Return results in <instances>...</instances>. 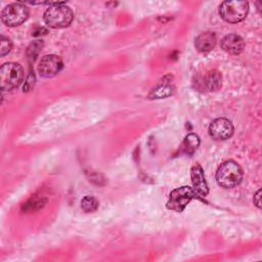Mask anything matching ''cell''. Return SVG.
I'll list each match as a JSON object with an SVG mask.
<instances>
[{
  "instance_id": "6da1fadb",
  "label": "cell",
  "mask_w": 262,
  "mask_h": 262,
  "mask_svg": "<svg viewBox=\"0 0 262 262\" xmlns=\"http://www.w3.org/2000/svg\"><path fill=\"white\" fill-rule=\"evenodd\" d=\"M74 18L72 9L64 2H49V7L43 14L45 24L53 29H61L71 25Z\"/></svg>"
},
{
  "instance_id": "7a4b0ae2",
  "label": "cell",
  "mask_w": 262,
  "mask_h": 262,
  "mask_svg": "<svg viewBox=\"0 0 262 262\" xmlns=\"http://www.w3.org/2000/svg\"><path fill=\"white\" fill-rule=\"evenodd\" d=\"M243 180V170L241 166L232 161L222 163L216 171V181L223 188H232L237 186Z\"/></svg>"
},
{
  "instance_id": "3957f363",
  "label": "cell",
  "mask_w": 262,
  "mask_h": 262,
  "mask_svg": "<svg viewBox=\"0 0 262 262\" xmlns=\"http://www.w3.org/2000/svg\"><path fill=\"white\" fill-rule=\"evenodd\" d=\"M24 70L19 63L6 62L0 69V85L2 91H10L20 85Z\"/></svg>"
},
{
  "instance_id": "277c9868",
  "label": "cell",
  "mask_w": 262,
  "mask_h": 262,
  "mask_svg": "<svg viewBox=\"0 0 262 262\" xmlns=\"http://www.w3.org/2000/svg\"><path fill=\"white\" fill-rule=\"evenodd\" d=\"M249 12L247 1H223L219 6L220 16L229 24H237L244 20Z\"/></svg>"
},
{
  "instance_id": "5b68a950",
  "label": "cell",
  "mask_w": 262,
  "mask_h": 262,
  "mask_svg": "<svg viewBox=\"0 0 262 262\" xmlns=\"http://www.w3.org/2000/svg\"><path fill=\"white\" fill-rule=\"evenodd\" d=\"M1 20L8 27H17L25 23L29 16V8L24 2L8 4L1 11Z\"/></svg>"
},
{
  "instance_id": "8992f818",
  "label": "cell",
  "mask_w": 262,
  "mask_h": 262,
  "mask_svg": "<svg viewBox=\"0 0 262 262\" xmlns=\"http://www.w3.org/2000/svg\"><path fill=\"white\" fill-rule=\"evenodd\" d=\"M199 199L192 187L181 186L172 190L169 194L167 208L176 212H182L191 200Z\"/></svg>"
},
{
  "instance_id": "52a82bcc",
  "label": "cell",
  "mask_w": 262,
  "mask_h": 262,
  "mask_svg": "<svg viewBox=\"0 0 262 262\" xmlns=\"http://www.w3.org/2000/svg\"><path fill=\"white\" fill-rule=\"evenodd\" d=\"M63 68V61L60 56L55 54L44 55L38 64V73L43 78H52L56 76Z\"/></svg>"
},
{
  "instance_id": "ba28073f",
  "label": "cell",
  "mask_w": 262,
  "mask_h": 262,
  "mask_svg": "<svg viewBox=\"0 0 262 262\" xmlns=\"http://www.w3.org/2000/svg\"><path fill=\"white\" fill-rule=\"evenodd\" d=\"M234 131L232 123L225 118L215 119L209 126V134L215 140H225L232 136Z\"/></svg>"
},
{
  "instance_id": "9c48e42d",
  "label": "cell",
  "mask_w": 262,
  "mask_h": 262,
  "mask_svg": "<svg viewBox=\"0 0 262 262\" xmlns=\"http://www.w3.org/2000/svg\"><path fill=\"white\" fill-rule=\"evenodd\" d=\"M190 176L192 182V189L196 193L199 200L203 201L209 192V187L204 175V170L200 164H194L191 167Z\"/></svg>"
},
{
  "instance_id": "30bf717a",
  "label": "cell",
  "mask_w": 262,
  "mask_h": 262,
  "mask_svg": "<svg viewBox=\"0 0 262 262\" xmlns=\"http://www.w3.org/2000/svg\"><path fill=\"white\" fill-rule=\"evenodd\" d=\"M221 48L229 54L237 55L243 52L245 48V41L236 34H229L221 40Z\"/></svg>"
},
{
  "instance_id": "8fae6325",
  "label": "cell",
  "mask_w": 262,
  "mask_h": 262,
  "mask_svg": "<svg viewBox=\"0 0 262 262\" xmlns=\"http://www.w3.org/2000/svg\"><path fill=\"white\" fill-rule=\"evenodd\" d=\"M216 35L213 32L201 33L194 40V46L200 52H208L216 45Z\"/></svg>"
},
{
  "instance_id": "7c38bea8",
  "label": "cell",
  "mask_w": 262,
  "mask_h": 262,
  "mask_svg": "<svg viewBox=\"0 0 262 262\" xmlns=\"http://www.w3.org/2000/svg\"><path fill=\"white\" fill-rule=\"evenodd\" d=\"M173 89L174 87L171 84V77L167 76L163 79V81H161V83L157 86V88H155L151 91L149 96L152 98H164L172 95Z\"/></svg>"
},
{
  "instance_id": "4fadbf2b",
  "label": "cell",
  "mask_w": 262,
  "mask_h": 262,
  "mask_svg": "<svg viewBox=\"0 0 262 262\" xmlns=\"http://www.w3.org/2000/svg\"><path fill=\"white\" fill-rule=\"evenodd\" d=\"M204 85L209 91H217L222 85V77L219 71L211 70L204 79Z\"/></svg>"
},
{
  "instance_id": "5bb4252c",
  "label": "cell",
  "mask_w": 262,
  "mask_h": 262,
  "mask_svg": "<svg viewBox=\"0 0 262 262\" xmlns=\"http://www.w3.org/2000/svg\"><path fill=\"white\" fill-rule=\"evenodd\" d=\"M200 143H201L200 137L194 133H189L185 136L181 145V149L183 152L187 155H192L199 147Z\"/></svg>"
},
{
  "instance_id": "9a60e30c",
  "label": "cell",
  "mask_w": 262,
  "mask_h": 262,
  "mask_svg": "<svg viewBox=\"0 0 262 262\" xmlns=\"http://www.w3.org/2000/svg\"><path fill=\"white\" fill-rule=\"evenodd\" d=\"M43 47V41L42 40H36V41H33L29 47L27 48V56H28V59L30 61H34L36 59V57L39 55L41 49Z\"/></svg>"
},
{
  "instance_id": "2e32d148",
  "label": "cell",
  "mask_w": 262,
  "mask_h": 262,
  "mask_svg": "<svg viewBox=\"0 0 262 262\" xmlns=\"http://www.w3.org/2000/svg\"><path fill=\"white\" fill-rule=\"evenodd\" d=\"M81 208L86 213L94 212L98 208V201L92 195H86L81 201Z\"/></svg>"
},
{
  "instance_id": "e0dca14e",
  "label": "cell",
  "mask_w": 262,
  "mask_h": 262,
  "mask_svg": "<svg viewBox=\"0 0 262 262\" xmlns=\"http://www.w3.org/2000/svg\"><path fill=\"white\" fill-rule=\"evenodd\" d=\"M11 47H12L11 41L7 37L2 36L0 41V55L1 56L6 55L11 50Z\"/></svg>"
},
{
  "instance_id": "ac0fdd59",
  "label": "cell",
  "mask_w": 262,
  "mask_h": 262,
  "mask_svg": "<svg viewBox=\"0 0 262 262\" xmlns=\"http://www.w3.org/2000/svg\"><path fill=\"white\" fill-rule=\"evenodd\" d=\"M34 84H35V75L34 73L30 72V75L28 76L27 81L24 85V91H30L34 87Z\"/></svg>"
},
{
  "instance_id": "d6986e66",
  "label": "cell",
  "mask_w": 262,
  "mask_h": 262,
  "mask_svg": "<svg viewBox=\"0 0 262 262\" xmlns=\"http://www.w3.org/2000/svg\"><path fill=\"white\" fill-rule=\"evenodd\" d=\"M260 200H261V189H258L257 192L254 194V199H253L254 204H255L258 208H261V202H260Z\"/></svg>"
}]
</instances>
